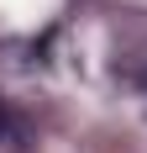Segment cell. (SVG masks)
<instances>
[{
	"mask_svg": "<svg viewBox=\"0 0 147 153\" xmlns=\"http://www.w3.org/2000/svg\"><path fill=\"white\" fill-rule=\"evenodd\" d=\"M0 132H5V116H0Z\"/></svg>",
	"mask_w": 147,
	"mask_h": 153,
	"instance_id": "2",
	"label": "cell"
},
{
	"mask_svg": "<svg viewBox=\"0 0 147 153\" xmlns=\"http://www.w3.org/2000/svg\"><path fill=\"white\" fill-rule=\"evenodd\" d=\"M142 95H147V69H142Z\"/></svg>",
	"mask_w": 147,
	"mask_h": 153,
	"instance_id": "1",
	"label": "cell"
}]
</instances>
